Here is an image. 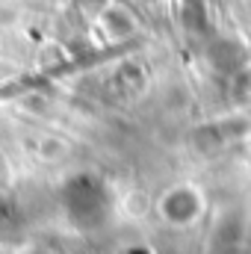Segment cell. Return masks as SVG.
<instances>
[{
    "label": "cell",
    "mask_w": 251,
    "mask_h": 254,
    "mask_svg": "<svg viewBox=\"0 0 251 254\" xmlns=\"http://www.w3.org/2000/svg\"><path fill=\"white\" fill-rule=\"evenodd\" d=\"M65 207H68V216L77 225L92 228V225H101L104 222L107 207H110V198H107V190H104V184L98 178L80 175V178H74L65 187Z\"/></svg>",
    "instance_id": "cell-1"
},
{
    "label": "cell",
    "mask_w": 251,
    "mask_h": 254,
    "mask_svg": "<svg viewBox=\"0 0 251 254\" xmlns=\"http://www.w3.org/2000/svg\"><path fill=\"white\" fill-rule=\"evenodd\" d=\"M163 213L172 219V222H189L195 213H198V201L192 190H175L166 201H163Z\"/></svg>",
    "instance_id": "cell-2"
},
{
    "label": "cell",
    "mask_w": 251,
    "mask_h": 254,
    "mask_svg": "<svg viewBox=\"0 0 251 254\" xmlns=\"http://www.w3.org/2000/svg\"><path fill=\"white\" fill-rule=\"evenodd\" d=\"M104 27L113 33V36H119V39H125L130 33H136V18H133V12L127 9V6H107V12H104Z\"/></svg>",
    "instance_id": "cell-3"
},
{
    "label": "cell",
    "mask_w": 251,
    "mask_h": 254,
    "mask_svg": "<svg viewBox=\"0 0 251 254\" xmlns=\"http://www.w3.org/2000/svg\"><path fill=\"white\" fill-rule=\"evenodd\" d=\"M92 3H107V0H92Z\"/></svg>",
    "instance_id": "cell-4"
}]
</instances>
